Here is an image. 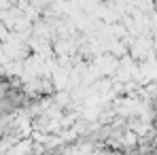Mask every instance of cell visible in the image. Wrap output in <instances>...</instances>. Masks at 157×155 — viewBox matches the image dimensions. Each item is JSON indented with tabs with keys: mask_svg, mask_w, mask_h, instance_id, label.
<instances>
[{
	"mask_svg": "<svg viewBox=\"0 0 157 155\" xmlns=\"http://www.w3.org/2000/svg\"><path fill=\"white\" fill-rule=\"evenodd\" d=\"M15 87L9 83V81H4V79H0V102L2 100H6L9 96H11V91H13Z\"/></svg>",
	"mask_w": 157,
	"mask_h": 155,
	"instance_id": "1",
	"label": "cell"
}]
</instances>
